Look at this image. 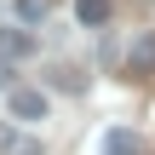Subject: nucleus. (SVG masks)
<instances>
[{
    "label": "nucleus",
    "mask_w": 155,
    "mask_h": 155,
    "mask_svg": "<svg viewBox=\"0 0 155 155\" xmlns=\"http://www.w3.org/2000/svg\"><path fill=\"white\" fill-rule=\"evenodd\" d=\"M6 109H12V121H46V92L40 86H12Z\"/></svg>",
    "instance_id": "nucleus-1"
},
{
    "label": "nucleus",
    "mask_w": 155,
    "mask_h": 155,
    "mask_svg": "<svg viewBox=\"0 0 155 155\" xmlns=\"http://www.w3.org/2000/svg\"><path fill=\"white\" fill-rule=\"evenodd\" d=\"M104 155H144V138L132 127H109L104 132Z\"/></svg>",
    "instance_id": "nucleus-2"
},
{
    "label": "nucleus",
    "mask_w": 155,
    "mask_h": 155,
    "mask_svg": "<svg viewBox=\"0 0 155 155\" xmlns=\"http://www.w3.org/2000/svg\"><path fill=\"white\" fill-rule=\"evenodd\" d=\"M127 69H132V75H150V69H155V35H138V40H132Z\"/></svg>",
    "instance_id": "nucleus-3"
},
{
    "label": "nucleus",
    "mask_w": 155,
    "mask_h": 155,
    "mask_svg": "<svg viewBox=\"0 0 155 155\" xmlns=\"http://www.w3.org/2000/svg\"><path fill=\"white\" fill-rule=\"evenodd\" d=\"M29 52H35L29 29H0V58H29Z\"/></svg>",
    "instance_id": "nucleus-4"
},
{
    "label": "nucleus",
    "mask_w": 155,
    "mask_h": 155,
    "mask_svg": "<svg viewBox=\"0 0 155 155\" xmlns=\"http://www.w3.org/2000/svg\"><path fill=\"white\" fill-rule=\"evenodd\" d=\"M75 17L86 29H98V23H109V0H75Z\"/></svg>",
    "instance_id": "nucleus-5"
},
{
    "label": "nucleus",
    "mask_w": 155,
    "mask_h": 155,
    "mask_svg": "<svg viewBox=\"0 0 155 155\" xmlns=\"http://www.w3.org/2000/svg\"><path fill=\"white\" fill-rule=\"evenodd\" d=\"M52 86H63V92H86V75H81L75 63H58V69H52Z\"/></svg>",
    "instance_id": "nucleus-6"
},
{
    "label": "nucleus",
    "mask_w": 155,
    "mask_h": 155,
    "mask_svg": "<svg viewBox=\"0 0 155 155\" xmlns=\"http://www.w3.org/2000/svg\"><path fill=\"white\" fill-rule=\"evenodd\" d=\"M12 17H17V23H40L46 6H40V0H12Z\"/></svg>",
    "instance_id": "nucleus-7"
},
{
    "label": "nucleus",
    "mask_w": 155,
    "mask_h": 155,
    "mask_svg": "<svg viewBox=\"0 0 155 155\" xmlns=\"http://www.w3.org/2000/svg\"><path fill=\"white\" fill-rule=\"evenodd\" d=\"M0 150H6V155H40V144H35V138H17V132H6V138H0Z\"/></svg>",
    "instance_id": "nucleus-8"
},
{
    "label": "nucleus",
    "mask_w": 155,
    "mask_h": 155,
    "mask_svg": "<svg viewBox=\"0 0 155 155\" xmlns=\"http://www.w3.org/2000/svg\"><path fill=\"white\" fill-rule=\"evenodd\" d=\"M0 86H6V58H0Z\"/></svg>",
    "instance_id": "nucleus-9"
}]
</instances>
